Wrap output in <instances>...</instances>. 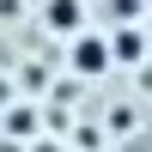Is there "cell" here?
<instances>
[{
  "instance_id": "8",
  "label": "cell",
  "mask_w": 152,
  "mask_h": 152,
  "mask_svg": "<svg viewBox=\"0 0 152 152\" xmlns=\"http://www.w3.org/2000/svg\"><path fill=\"white\" fill-rule=\"evenodd\" d=\"M146 6H152V0H146Z\"/></svg>"
},
{
  "instance_id": "3",
  "label": "cell",
  "mask_w": 152,
  "mask_h": 152,
  "mask_svg": "<svg viewBox=\"0 0 152 152\" xmlns=\"http://www.w3.org/2000/svg\"><path fill=\"white\" fill-rule=\"evenodd\" d=\"M43 24H49V37L85 31V0H43Z\"/></svg>"
},
{
  "instance_id": "1",
  "label": "cell",
  "mask_w": 152,
  "mask_h": 152,
  "mask_svg": "<svg viewBox=\"0 0 152 152\" xmlns=\"http://www.w3.org/2000/svg\"><path fill=\"white\" fill-rule=\"evenodd\" d=\"M110 67L116 61H110V37L104 31H73L67 37V73L73 79H104Z\"/></svg>"
},
{
  "instance_id": "7",
  "label": "cell",
  "mask_w": 152,
  "mask_h": 152,
  "mask_svg": "<svg viewBox=\"0 0 152 152\" xmlns=\"http://www.w3.org/2000/svg\"><path fill=\"white\" fill-rule=\"evenodd\" d=\"M37 152H55V146H49V140H43V146H37Z\"/></svg>"
},
{
  "instance_id": "5",
  "label": "cell",
  "mask_w": 152,
  "mask_h": 152,
  "mask_svg": "<svg viewBox=\"0 0 152 152\" xmlns=\"http://www.w3.org/2000/svg\"><path fill=\"white\" fill-rule=\"evenodd\" d=\"M104 12L116 24H140V12H146V0H104Z\"/></svg>"
},
{
  "instance_id": "6",
  "label": "cell",
  "mask_w": 152,
  "mask_h": 152,
  "mask_svg": "<svg viewBox=\"0 0 152 152\" xmlns=\"http://www.w3.org/2000/svg\"><path fill=\"white\" fill-rule=\"evenodd\" d=\"M134 128V104H122V110H110V134H128Z\"/></svg>"
},
{
  "instance_id": "4",
  "label": "cell",
  "mask_w": 152,
  "mask_h": 152,
  "mask_svg": "<svg viewBox=\"0 0 152 152\" xmlns=\"http://www.w3.org/2000/svg\"><path fill=\"white\" fill-rule=\"evenodd\" d=\"M0 134H6V140H37V110L31 104H12L6 122H0Z\"/></svg>"
},
{
  "instance_id": "2",
  "label": "cell",
  "mask_w": 152,
  "mask_h": 152,
  "mask_svg": "<svg viewBox=\"0 0 152 152\" xmlns=\"http://www.w3.org/2000/svg\"><path fill=\"white\" fill-rule=\"evenodd\" d=\"M110 61H116V67H140L146 61V31L140 24H116V31H110Z\"/></svg>"
}]
</instances>
